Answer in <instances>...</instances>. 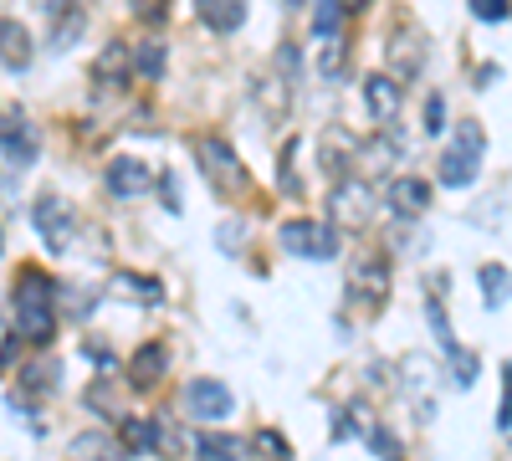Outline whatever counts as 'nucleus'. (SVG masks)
Wrapping results in <instances>:
<instances>
[{"instance_id":"obj_1","label":"nucleus","mask_w":512,"mask_h":461,"mask_svg":"<svg viewBox=\"0 0 512 461\" xmlns=\"http://www.w3.org/2000/svg\"><path fill=\"white\" fill-rule=\"evenodd\" d=\"M57 333V282L36 267H21L16 277V339L47 344Z\"/></svg>"},{"instance_id":"obj_2","label":"nucleus","mask_w":512,"mask_h":461,"mask_svg":"<svg viewBox=\"0 0 512 461\" xmlns=\"http://www.w3.org/2000/svg\"><path fill=\"white\" fill-rule=\"evenodd\" d=\"M195 159H200L205 185L216 190V195H226V200L251 195V175L241 170V159H236V149H231L226 139H200V144H195Z\"/></svg>"},{"instance_id":"obj_3","label":"nucleus","mask_w":512,"mask_h":461,"mask_svg":"<svg viewBox=\"0 0 512 461\" xmlns=\"http://www.w3.org/2000/svg\"><path fill=\"white\" fill-rule=\"evenodd\" d=\"M282 251H292V257H308V262H328L338 257V226L328 221H287L277 231Z\"/></svg>"},{"instance_id":"obj_4","label":"nucleus","mask_w":512,"mask_h":461,"mask_svg":"<svg viewBox=\"0 0 512 461\" xmlns=\"http://www.w3.org/2000/svg\"><path fill=\"white\" fill-rule=\"evenodd\" d=\"M31 221H36L41 241H47V251L67 257V246H72V236H77V211H72V205H67L62 195H41L36 211H31Z\"/></svg>"},{"instance_id":"obj_5","label":"nucleus","mask_w":512,"mask_h":461,"mask_svg":"<svg viewBox=\"0 0 512 461\" xmlns=\"http://www.w3.org/2000/svg\"><path fill=\"white\" fill-rule=\"evenodd\" d=\"M384 298H390V262H384V257H359L349 267V303L379 313Z\"/></svg>"},{"instance_id":"obj_6","label":"nucleus","mask_w":512,"mask_h":461,"mask_svg":"<svg viewBox=\"0 0 512 461\" xmlns=\"http://www.w3.org/2000/svg\"><path fill=\"white\" fill-rule=\"evenodd\" d=\"M328 211H333L338 226H349V231L369 226V216H374V190H369V180H354V175L338 180L333 195H328Z\"/></svg>"},{"instance_id":"obj_7","label":"nucleus","mask_w":512,"mask_h":461,"mask_svg":"<svg viewBox=\"0 0 512 461\" xmlns=\"http://www.w3.org/2000/svg\"><path fill=\"white\" fill-rule=\"evenodd\" d=\"M231 410H236V400H231V390L221 380H190L185 385V415H190V421L216 426V421H226Z\"/></svg>"},{"instance_id":"obj_8","label":"nucleus","mask_w":512,"mask_h":461,"mask_svg":"<svg viewBox=\"0 0 512 461\" xmlns=\"http://www.w3.org/2000/svg\"><path fill=\"white\" fill-rule=\"evenodd\" d=\"M400 103H405V88H400L395 72L364 77V108H369L374 123H395V118H400Z\"/></svg>"},{"instance_id":"obj_9","label":"nucleus","mask_w":512,"mask_h":461,"mask_svg":"<svg viewBox=\"0 0 512 461\" xmlns=\"http://www.w3.org/2000/svg\"><path fill=\"white\" fill-rule=\"evenodd\" d=\"M390 211H395L400 221H420L425 211H431V185L415 180V175H400V180L390 185Z\"/></svg>"},{"instance_id":"obj_10","label":"nucleus","mask_w":512,"mask_h":461,"mask_svg":"<svg viewBox=\"0 0 512 461\" xmlns=\"http://www.w3.org/2000/svg\"><path fill=\"white\" fill-rule=\"evenodd\" d=\"M118 441L134 456H154L164 446V426L149 421V415H118Z\"/></svg>"},{"instance_id":"obj_11","label":"nucleus","mask_w":512,"mask_h":461,"mask_svg":"<svg viewBox=\"0 0 512 461\" xmlns=\"http://www.w3.org/2000/svg\"><path fill=\"white\" fill-rule=\"evenodd\" d=\"M246 11H251V0H195V16H200L210 31H221V36L241 31V26H246Z\"/></svg>"},{"instance_id":"obj_12","label":"nucleus","mask_w":512,"mask_h":461,"mask_svg":"<svg viewBox=\"0 0 512 461\" xmlns=\"http://www.w3.org/2000/svg\"><path fill=\"white\" fill-rule=\"evenodd\" d=\"M0 154H6L16 170H26V164L36 159V129H31L21 113H11V118H6V129H0Z\"/></svg>"},{"instance_id":"obj_13","label":"nucleus","mask_w":512,"mask_h":461,"mask_svg":"<svg viewBox=\"0 0 512 461\" xmlns=\"http://www.w3.org/2000/svg\"><path fill=\"white\" fill-rule=\"evenodd\" d=\"M149 185H154L149 164H139V159H113V164H108V190H113L118 200H139Z\"/></svg>"},{"instance_id":"obj_14","label":"nucleus","mask_w":512,"mask_h":461,"mask_svg":"<svg viewBox=\"0 0 512 461\" xmlns=\"http://www.w3.org/2000/svg\"><path fill=\"white\" fill-rule=\"evenodd\" d=\"M477 170H482V154L461 149V144H451V149L441 154V185H446V190H466V185H477Z\"/></svg>"},{"instance_id":"obj_15","label":"nucleus","mask_w":512,"mask_h":461,"mask_svg":"<svg viewBox=\"0 0 512 461\" xmlns=\"http://www.w3.org/2000/svg\"><path fill=\"white\" fill-rule=\"evenodd\" d=\"M164 369H169L164 344H144L134 359H128V385H134V390H154L164 380Z\"/></svg>"},{"instance_id":"obj_16","label":"nucleus","mask_w":512,"mask_h":461,"mask_svg":"<svg viewBox=\"0 0 512 461\" xmlns=\"http://www.w3.org/2000/svg\"><path fill=\"white\" fill-rule=\"evenodd\" d=\"M31 31L21 21H0V62H6L11 72H26L31 67Z\"/></svg>"},{"instance_id":"obj_17","label":"nucleus","mask_w":512,"mask_h":461,"mask_svg":"<svg viewBox=\"0 0 512 461\" xmlns=\"http://www.w3.org/2000/svg\"><path fill=\"white\" fill-rule=\"evenodd\" d=\"M47 16H52V47H57V52H62V47H72V41L82 36V21H88L77 0H52Z\"/></svg>"},{"instance_id":"obj_18","label":"nucleus","mask_w":512,"mask_h":461,"mask_svg":"<svg viewBox=\"0 0 512 461\" xmlns=\"http://www.w3.org/2000/svg\"><path fill=\"white\" fill-rule=\"evenodd\" d=\"M123 77H128V47H123V41H108L103 57L93 62V82H98V93L123 88Z\"/></svg>"},{"instance_id":"obj_19","label":"nucleus","mask_w":512,"mask_h":461,"mask_svg":"<svg viewBox=\"0 0 512 461\" xmlns=\"http://www.w3.org/2000/svg\"><path fill=\"white\" fill-rule=\"evenodd\" d=\"M113 292H118V298L144 303V308H159L164 303V282L159 277H139V272H118L113 277Z\"/></svg>"},{"instance_id":"obj_20","label":"nucleus","mask_w":512,"mask_h":461,"mask_svg":"<svg viewBox=\"0 0 512 461\" xmlns=\"http://www.w3.org/2000/svg\"><path fill=\"white\" fill-rule=\"evenodd\" d=\"M420 67H425V47H420V36H395L390 41V72L405 82V77H420Z\"/></svg>"},{"instance_id":"obj_21","label":"nucleus","mask_w":512,"mask_h":461,"mask_svg":"<svg viewBox=\"0 0 512 461\" xmlns=\"http://www.w3.org/2000/svg\"><path fill=\"white\" fill-rule=\"evenodd\" d=\"M477 282H482V303H487V308H502V303L512 298V272L497 267V262H487V267L477 272Z\"/></svg>"},{"instance_id":"obj_22","label":"nucleus","mask_w":512,"mask_h":461,"mask_svg":"<svg viewBox=\"0 0 512 461\" xmlns=\"http://www.w3.org/2000/svg\"><path fill=\"white\" fill-rule=\"evenodd\" d=\"M446 369H451L456 390H472V385H477V369H482V364H477V354H472V349L451 344V349H446Z\"/></svg>"},{"instance_id":"obj_23","label":"nucleus","mask_w":512,"mask_h":461,"mask_svg":"<svg viewBox=\"0 0 512 461\" xmlns=\"http://www.w3.org/2000/svg\"><path fill=\"white\" fill-rule=\"evenodd\" d=\"M338 26H344V0H313V31L328 41L338 36Z\"/></svg>"},{"instance_id":"obj_24","label":"nucleus","mask_w":512,"mask_h":461,"mask_svg":"<svg viewBox=\"0 0 512 461\" xmlns=\"http://www.w3.org/2000/svg\"><path fill=\"white\" fill-rule=\"evenodd\" d=\"M134 67H139V77H164V41H139V47H134Z\"/></svg>"},{"instance_id":"obj_25","label":"nucleus","mask_w":512,"mask_h":461,"mask_svg":"<svg viewBox=\"0 0 512 461\" xmlns=\"http://www.w3.org/2000/svg\"><path fill=\"white\" fill-rule=\"evenodd\" d=\"M195 451H200V456H216V461H231V456L246 451V441H241V436H210V431H205V436H195Z\"/></svg>"},{"instance_id":"obj_26","label":"nucleus","mask_w":512,"mask_h":461,"mask_svg":"<svg viewBox=\"0 0 512 461\" xmlns=\"http://www.w3.org/2000/svg\"><path fill=\"white\" fill-rule=\"evenodd\" d=\"M256 98L267 103V118H287V108H292V82H287V88H282L277 77H267L262 88H256Z\"/></svg>"},{"instance_id":"obj_27","label":"nucleus","mask_w":512,"mask_h":461,"mask_svg":"<svg viewBox=\"0 0 512 461\" xmlns=\"http://www.w3.org/2000/svg\"><path fill=\"white\" fill-rule=\"evenodd\" d=\"M344 41H338V36H328V47H323V57H318V72L323 77H344Z\"/></svg>"},{"instance_id":"obj_28","label":"nucleus","mask_w":512,"mask_h":461,"mask_svg":"<svg viewBox=\"0 0 512 461\" xmlns=\"http://www.w3.org/2000/svg\"><path fill=\"white\" fill-rule=\"evenodd\" d=\"M451 144H461V149H472V154H482L487 149V134H482V123H456V134H451Z\"/></svg>"},{"instance_id":"obj_29","label":"nucleus","mask_w":512,"mask_h":461,"mask_svg":"<svg viewBox=\"0 0 512 461\" xmlns=\"http://www.w3.org/2000/svg\"><path fill=\"white\" fill-rule=\"evenodd\" d=\"M26 390L52 395V390H57V364H31V369H26Z\"/></svg>"},{"instance_id":"obj_30","label":"nucleus","mask_w":512,"mask_h":461,"mask_svg":"<svg viewBox=\"0 0 512 461\" xmlns=\"http://www.w3.org/2000/svg\"><path fill=\"white\" fill-rule=\"evenodd\" d=\"M425 134H446V103H441V93L425 98Z\"/></svg>"},{"instance_id":"obj_31","label":"nucleus","mask_w":512,"mask_h":461,"mask_svg":"<svg viewBox=\"0 0 512 461\" xmlns=\"http://www.w3.org/2000/svg\"><path fill=\"white\" fill-rule=\"evenodd\" d=\"M262 456H292V446H287V436H277V431H256V441H251Z\"/></svg>"},{"instance_id":"obj_32","label":"nucleus","mask_w":512,"mask_h":461,"mask_svg":"<svg viewBox=\"0 0 512 461\" xmlns=\"http://www.w3.org/2000/svg\"><path fill=\"white\" fill-rule=\"evenodd\" d=\"M507 11H512L507 0H472V16L477 21H507Z\"/></svg>"},{"instance_id":"obj_33","label":"nucleus","mask_w":512,"mask_h":461,"mask_svg":"<svg viewBox=\"0 0 512 461\" xmlns=\"http://www.w3.org/2000/svg\"><path fill=\"white\" fill-rule=\"evenodd\" d=\"M134 16L149 21V26H159V21L169 16V6H164V0H134Z\"/></svg>"},{"instance_id":"obj_34","label":"nucleus","mask_w":512,"mask_h":461,"mask_svg":"<svg viewBox=\"0 0 512 461\" xmlns=\"http://www.w3.org/2000/svg\"><path fill=\"white\" fill-rule=\"evenodd\" d=\"M497 426H502V436L512 441V390L502 395V410H497Z\"/></svg>"},{"instance_id":"obj_35","label":"nucleus","mask_w":512,"mask_h":461,"mask_svg":"<svg viewBox=\"0 0 512 461\" xmlns=\"http://www.w3.org/2000/svg\"><path fill=\"white\" fill-rule=\"evenodd\" d=\"M236 241H241V221H231V226L221 231V246H226V251H236Z\"/></svg>"},{"instance_id":"obj_36","label":"nucleus","mask_w":512,"mask_h":461,"mask_svg":"<svg viewBox=\"0 0 512 461\" xmlns=\"http://www.w3.org/2000/svg\"><path fill=\"white\" fill-rule=\"evenodd\" d=\"M497 77H502V67H482V72H477V82H482V88H492Z\"/></svg>"},{"instance_id":"obj_37","label":"nucleus","mask_w":512,"mask_h":461,"mask_svg":"<svg viewBox=\"0 0 512 461\" xmlns=\"http://www.w3.org/2000/svg\"><path fill=\"white\" fill-rule=\"evenodd\" d=\"M369 0H344V16H354V11H364Z\"/></svg>"},{"instance_id":"obj_38","label":"nucleus","mask_w":512,"mask_h":461,"mask_svg":"<svg viewBox=\"0 0 512 461\" xmlns=\"http://www.w3.org/2000/svg\"><path fill=\"white\" fill-rule=\"evenodd\" d=\"M502 380H507V390H512V364H507V369H502Z\"/></svg>"},{"instance_id":"obj_39","label":"nucleus","mask_w":512,"mask_h":461,"mask_svg":"<svg viewBox=\"0 0 512 461\" xmlns=\"http://www.w3.org/2000/svg\"><path fill=\"white\" fill-rule=\"evenodd\" d=\"M0 251H6V236H0Z\"/></svg>"}]
</instances>
